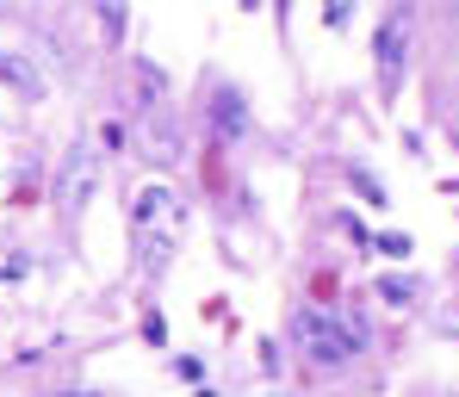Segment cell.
Masks as SVG:
<instances>
[{"label": "cell", "instance_id": "cell-1", "mask_svg": "<svg viewBox=\"0 0 459 397\" xmlns=\"http://www.w3.org/2000/svg\"><path fill=\"white\" fill-rule=\"evenodd\" d=\"M292 335H299L305 360H316V367H342V360H354L367 348V329L360 323L342 317V311H316V305L292 317Z\"/></svg>", "mask_w": 459, "mask_h": 397}, {"label": "cell", "instance_id": "cell-2", "mask_svg": "<svg viewBox=\"0 0 459 397\" xmlns=\"http://www.w3.org/2000/svg\"><path fill=\"white\" fill-rule=\"evenodd\" d=\"M131 224H137V255H143V267L155 273L168 261V248H174V230H180V199L168 186H143Z\"/></svg>", "mask_w": 459, "mask_h": 397}, {"label": "cell", "instance_id": "cell-3", "mask_svg": "<svg viewBox=\"0 0 459 397\" xmlns=\"http://www.w3.org/2000/svg\"><path fill=\"white\" fill-rule=\"evenodd\" d=\"M93 193H100V156H93L87 143H75V150L63 156V174H56V205H63L69 218H81V211L93 205Z\"/></svg>", "mask_w": 459, "mask_h": 397}, {"label": "cell", "instance_id": "cell-4", "mask_svg": "<svg viewBox=\"0 0 459 397\" xmlns=\"http://www.w3.org/2000/svg\"><path fill=\"white\" fill-rule=\"evenodd\" d=\"M373 56H379V81H385V93H391L397 75H403V56H410V13H403V6H391V13L379 19Z\"/></svg>", "mask_w": 459, "mask_h": 397}, {"label": "cell", "instance_id": "cell-5", "mask_svg": "<svg viewBox=\"0 0 459 397\" xmlns=\"http://www.w3.org/2000/svg\"><path fill=\"white\" fill-rule=\"evenodd\" d=\"M212 118H218V131H224V137H242V131H248V112H242V99H236V93H218V99H212Z\"/></svg>", "mask_w": 459, "mask_h": 397}, {"label": "cell", "instance_id": "cell-6", "mask_svg": "<svg viewBox=\"0 0 459 397\" xmlns=\"http://www.w3.org/2000/svg\"><path fill=\"white\" fill-rule=\"evenodd\" d=\"M379 298H385V305H410V298H416V286H410L403 273H385V280H379Z\"/></svg>", "mask_w": 459, "mask_h": 397}, {"label": "cell", "instance_id": "cell-7", "mask_svg": "<svg viewBox=\"0 0 459 397\" xmlns=\"http://www.w3.org/2000/svg\"><path fill=\"white\" fill-rule=\"evenodd\" d=\"M0 75L13 81V87H25V93H38V75H31V69H25L19 56H0Z\"/></svg>", "mask_w": 459, "mask_h": 397}, {"label": "cell", "instance_id": "cell-8", "mask_svg": "<svg viewBox=\"0 0 459 397\" xmlns=\"http://www.w3.org/2000/svg\"><path fill=\"white\" fill-rule=\"evenodd\" d=\"M100 19H106L112 38H125V0H100Z\"/></svg>", "mask_w": 459, "mask_h": 397}, {"label": "cell", "instance_id": "cell-9", "mask_svg": "<svg viewBox=\"0 0 459 397\" xmlns=\"http://www.w3.org/2000/svg\"><path fill=\"white\" fill-rule=\"evenodd\" d=\"M379 248H385V255H410V237H397V230H385V237H379Z\"/></svg>", "mask_w": 459, "mask_h": 397}, {"label": "cell", "instance_id": "cell-10", "mask_svg": "<svg viewBox=\"0 0 459 397\" xmlns=\"http://www.w3.org/2000/svg\"><path fill=\"white\" fill-rule=\"evenodd\" d=\"M0 280H25V261H0Z\"/></svg>", "mask_w": 459, "mask_h": 397}, {"label": "cell", "instance_id": "cell-11", "mask_svg": "<svg viewBox=\"0 0 459 397\" xmlns=\"http://www.w3.org/2000/svg\"><path fill=\"white\" fill-rule=\"evenodd\" d=\"M329 25H348V0H329Z\"/></svg>", "mask_w": 459, "mask_h": 397}, {"label": "cell", "instance_id": "cell-12", "mask_svg": "<svg viewBox=\"0 0 459 397\" xmlns=\"http://www.w3.org/2000/svg\"><path fill=\"white\" fill-rule=\"evenodd\" d=\"M63 397H93V392H63Z\"/></svg>", "mask_w": 459, "mask_h": 397}, {"label": "cell", "instance_id": "cell-13", "mask_svg": "<svg viewBox=\"0 0 459 397\" xmlns=\"http://www.w3.org/2000/svg\"><path fill=\"white\" fill-rule=\"evenodd\" d=\"M0 6H13V0H0Z\"/></svg>", "mask_w": 459, "mask_h": 397}]
</instances>
